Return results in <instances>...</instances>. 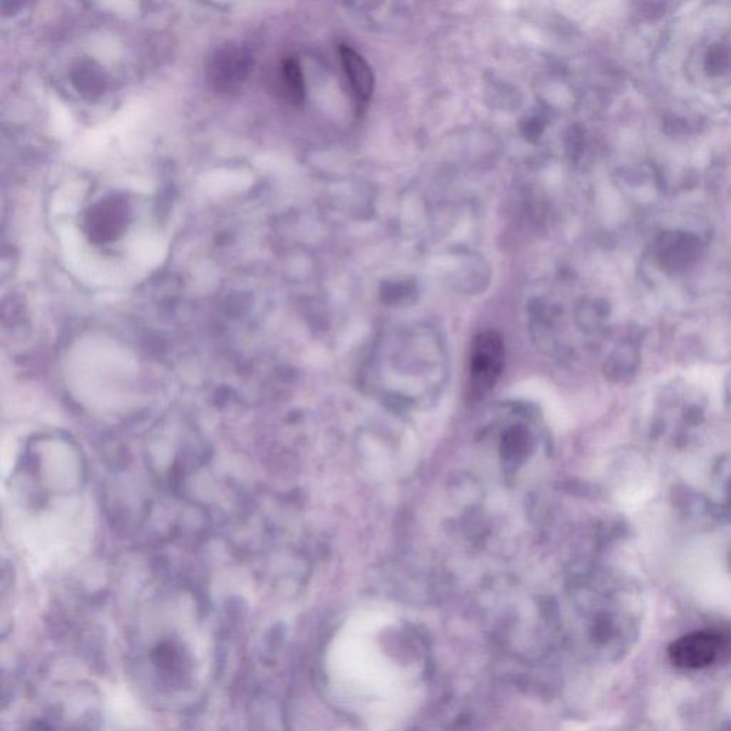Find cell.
<instances>
[{"label": "cell", "instance_id": "obj_1", "mask_svg": "<svg viewBox=\"0 0 731 731\" xmlns=\"http://www.w3.org/2000/svg\"><path fill=\"white\" fill-rule=\"evenodd\" d=\"M504 363L502 338L493 331H486L474 338L471 347V383L478 392H487L499 379Z\"/></svg>", "mask_w": 731, "mask_h": 731}, {"label": "cell", "instance_id": "obj_2", "mask_svg": "<svg viewBox=\"0 0 731 731\" xmlns=\"http://www.w3.org/2000/svg\"><path fill=\"white\" fill-rule=\"evenodd\" d=\"M249 70V55L243 49L228 44L210 58L207 79L219 92H229L246 79Z\"/></svg>", "mask_w": 731, "mask_h": 731}, {"label": "cell", "instance_id": "obj_3", "mask_svg": "<svg viewBox=\"0 0 731 731\" xmlns=\"http://www.w3.org/2000/svg\"><path fill=\"white\" fill-rule=\"evenodd\" d=\"M128 205L125 198L109 196L96 203L86 216V230L96 243H107L116 239L125 228Z\"/></svg>", "mask_w": 731, "mask_h": 731}, {"label": "cell", "instance_id": "obj_4", "mask_svg": "<svg viewBox=\"0 0 731 731\" xmlns=\"http://www.w3.org/2000/svg\"><path fill=\"white\" fill-rule=\"evenodd\" d=\"M720 650V639L712 633H691L670 646L669 656L681 669H702L714 662Z\"/></svg>", "mask_w": 731, "mask_h": 731}, {"label": "cell", "instance_id": "obj_5", "mask_svg": "<svg viewBox=\"0 0 731 731\" xmlns=\"http://www.w3.org/2000/svg\"><path fill=\"white\" fill-rule=\"evenodd\" d=\"M340 60L357 104L368 105L375 90V74L369 63L363 56L346 44L340 46Z\"/></svg>", "mask_w": 731, "mask_h": 731}, {"label": "cell", "instance_id": "obj_6", "mask_svg": "<svg viewBox=\"0 0 731 731\" xmlns=\"http://www.w3.org/2000/svg\"><path fill=\"white\" fill-rule=\"evenodd\" d=\"M280 85L287 100L294 106L305 102L306 85L300 63L296 58H286L280 66Z\"/></svg>", "mask_w": 731, "mask_h": 731}]
</instances>
